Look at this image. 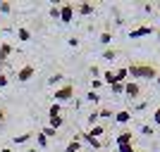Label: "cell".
I'll list each match as a JSON object with an SVG mask.
<instances>
[{
  "label": "cell",
  "instance_id": "cell-1",
  "mask_svg": "<svg viewBox=\"0 0 160 152\" xmlns=\"http://www.w3.org/2000/svg\"><path fill=\"white\" fill-rule=\"evenodd\" d=\"M127 71L132 79H148V81H155L158 76V69L153 64H129Z\"/></svg>",
  "mask_w": 160,
  "mask_h": 152
},
{
  "label": "cell",
  "instance_id": "cell-2",
  "mask_svg": "<svg viewBox=\"0 0 160 152\" xmlns=\"http://www.w3.org/2000/svg\"><path fill=\"white\" fill-rule=\"evenodd\" d=\"M72 98H74V86H72V83H65V86L55 88V93H53V102H58V105L69 102Z\"/></svg>",
  "mask_w": 160,
  "mask_h": 152
},
{
  "label": "cell",
  "instance_id": "cell-3",
  "mask_svg": "<svg viewBox=\"0 0 160 152\" xmlns=\"http://www.w3.org/2000/svg\"><path fill=\"white\" fill-rule=\"evenodd\" d=\"M74 19V2H62L60 5V21L62 24H72Z\"/></svg>",
  "mask_w": 160,
  "mask_h": 152
},
{
  "label": "cell",
  "instance_id": "cell-4",
  "mask_svg": "<svg viewBox=\"0 0 160 152\" xmlns=\"http://www.w3.org/2000/svg\"><path fill=\"white\" fill-rule=\"evenodd\" d=\"M33 74H36V67L33 64H24L19 71H17V81H19V83H27V81L33 79Z\"/></svg>",
  "mask_w": 160,
  "mask_h": 152
},
{
  "label": "cell",
  "instance_id": "cell-5",
  "mask_svg": "<svg viewBox=\"0 0 160 152\" xmlns=\"http://www.w3.org/2000/svg\"><path fill=\"white\" fill-rule=\"evenodd\" d=\"M124 95H127L129 100H136L141 95V86L136 81H127V83H124Z\"/></svg>",
  "mask_w": 160,
  "mask_h": 152
},
{
  "label": "cell",
  "instance_id": "cell-6",
  "mask_svg": "<svg viewBox=\"0 0 160 152\" xmlns=\"http://www.w3.org/2000/svg\"><path fill=\"white\" fill-rule=\"evenodd\" d=\"M93 2H77L74 5V12L77 14H81V17H88V14H93Z\"/></svg>",
  "mask_w": 160,
  "mask_h": 152
},
{
  "label": "cell",
  "instance_id": "cell-7",
  "mask_svg": "<svg viewBox=\"0 0 160 152\" xmlns=\"http://www.w3.org/2000/svg\"><path fill=\"white\" fill-rule=\"evenodd\" d=\"M151 33H155L153 26H139L129 31V38H143V36H151Z\"/></svg>",
  "mask_w": 160,
  "mask_h": 152
},
{
  "label": "cell",
  "instance_id": "cell-8",
  "mask_svg": "<svg viewBox=\"0 0 160 152\" xmlns=\"http://www.w3.org/2000/svg\"><path fill=\"white\" fill-rule=\"evenodd\" d=\"M81 143L91 145L93 150H103V143H100L98 138H91V136H88V133H84V131H81Z\"/></svg>",
  "mask_w": 160,
  "mask_h": 152
},
{
  "label": "cell",
  "instance_id": "cell-9",
  "mask_svg": "<svg viewBox=\"0 0 160 152\" xmlns=\"http://www.w3.org/2000/svg\"><path fill=\"white\" fill-rule=\"evenodd\" d=\"M132 119H134V117H132L129 109H120V112L115 114V121H117V124H129Z\"/></svg>",
  "mask_w": 160,
  "mask_h": 152
},
{
  "label": "cell",
  "instance_id": "cell-10",
  "mask_svg": "<svg viewBox=\"0 0 160 152\" xmlns=\"http://www.w3.org/2000/svg\"><path fill=\"white\" fill-rule=\"evenodd\" d=\"M115 143L117 145H129V143H134V136H132V131H122L117 138H115Z\"/></svg>",
  "mask_w": 160,
  "mask_h": 152
},
{
  "label": "cell",
  "instance_id": "cell-11",
  "mask_svg": "<svg viewBox=\"0 0 160 152\" xmlns=\"http://www.w3.org/2000/svg\"><path fill=\"white\" fill-rule=\"evenodd\" d=\"M115 81H117V83H127V81H129V71H127V67H120V69H115Z\"/></svg>",
  "mask_w": 160,
  "mask_h": 152
},
{
  "label": "cell",
  "instance_id": "cell-12",
  "mask_svg": "<svg viewBox=\"0 0 160 152\" xmlns=\"http://www.w3.org/2000/svg\"><path fill=\"white\" fill-rule=\"evenodd\" d=\"M10 55H12V45L10 43H0V62H7Z\"/></svg>",
  "mask_w": 160,
  "mask_h": 152
},
{
  "label": "cell",
  "instance_id": "cell-13",
  "mask_svg": "<svg viewBox=\"0 0 160 152\" xmlns=\"http://www.w3.org/2000/svg\"><path fill=\"white\" fill-rule=\"evenodd\" d=\"M88 136H91V138H98L100 140V136H103V133H105V126H100V124H96V126H91V128H88Z\"/></svg>",
  "mask_w": 160,
  "mask_h": 152
},
{
  "label": "cell",
  "instance_id": "cell-14",
  "mask_svg": "<svg viewBox=\"0 0 160 152\" xmlns=\"http://www.w3.org/2000/svg\"><path fill=\"white\" fill-rule=\"evenodd\" d=\"M33 136H36V133H29V131L22 133V136H14V145H24V143H29Z\"/></svg>",
  "mask_w": 160,
  "mask_h": 152
},
{
  "label": "cell",
  "instance_id": "cell-15",
  "mask_svg": "<svg viewBox=\"0 0 160 152\" xmlns=\"http://www.w3.org/2000/svg\"><path fill=\"white\" fill-rule=\"evenodd\" d=\"M48 126H50V128H55V131H60L62 126H65V117H62V114H60V117H53Z\"/></svg>",
  "mask_w": 160,
  "mask_h": 152
},
{
  "label": "cell",
  "instance_id": "cell-16",
  "mask_svg": "<svg viewBox=\"0 0 160 152\" xmlns=\"http://www.w3.org/2000/svg\"><path fill=\"white\" fill-rule=\"evenodd\" d=\"M65 152H81V140H69L67 143V147H65Z\"/></svg>",
  "mask_w": 160,
  "mask_h": 152
},
{
  "label": "cell",
  "instance_id": "cell-17",
  "mask_svg": "<svg viewBox=\"0 0 160 152\" xmlns=\"http://www.w3.org/2000/svg\"><path fill=\"white\" fill-rule=\"evenodd\" d=\"M100 76H103V83H108V86H112V83H117V81H115V71H112V69H108V71H103Z\"/></svg>",
  "mask_w": 160,
  "mask_h": 152
},
{
  "label": "cell",
  "instance_id": "cell-18",
  "mask_svg": "<svg viewBox=\"0 0 160 152\" xmlns=\"http://www.w3.org/2000/svg\"><path fill=\"white\" fill-rule=\"evenodd\" d=\"M62 81H65V74H60V71H55L53 76H50V79H48V83H50V86H60Z\"/></svg>",
  "mask_w": 160,
  "mask_h": 152
},
{
  "label": "cell",
  "instance_id": "cell-19",
  "mask_svg": "<svg viewBox=\"0 0 160 152\" xmlns=\"http://www.w3.org/2000/svg\"><path fill=\"white\" fill-rule=\"evenodd\" d=\"M60 114H62V105H58V102H53V105H50V109H48V117L53 119V117H60Z\"/></svg>",
  "mask_w": 160,
  "mask_h": 152
},
{
  "label": "cell",
  "instance_id": "cell-20",
  "mask_svg": "<svg viewBox=\"0 0 160 152\" xmlns=\"http://www.w3.org/2000/svg\"><path fill=\"white\" fill-rule=\"evenodd\" d=\"M115 57H117V50H115V48H108V50H103V60L115 62Z\"/></svg>",
  "mask_w": 160,
  "mask_h": 152
},
{
  "label": "cell",
  "instance_id": "cell-21",
  "mask_svg": "<svg viewBox=\"0 0 160 152\" xmlns=\"http://www.w3.org/2000/svg\"><path fill=\"white\" fill-rule=\"evenodd\" d=\"M98 40H100V45H110V43H112V33H110V31H103Z\"/></svg>",
  "mask_w": 160,
  "mask_h": 152
},
{
  "label": "cell",
  "instance_id": "cell-22",
  "mask_svg": "<svg viewBox=\"0 0 160 152\" xmlns=\"http://www.w3.org/2000/svg\"><path fill=\"white\" fill-rule=\"evenodd\" d=\"M48 143H50V140H48L46 138V136H43V133H36V145H38V147H48Z\"/></svg>",
  "mask_w": 160,
  "mask_h": 152
},
{
  "label": "cell",
  "instance_id": "cell-23",
  "mask_svg": "<svg viewBox=\"0 0 160 152\" xmlns=\"http://www.w3.org/2000/svg\"><path fill=\"white\" fill-rule=\"evenodd\" d=\"M17 38L19 40H31V31H29V29H17Z\"/></svg>",
  "mask_w": 160,
  "mask_h": 152
},
{
  "label": "cell",
  "instance_id": "cell-24",
  "mask_svg": "<svg viewBox=\"0 0 160 152\" xmlns=\"http://www.w3.org/2000/svg\"><path fill=\"white\" fill-rule=\"evenodd\" d=\"M98 117H100V119H110V117H115V114H112L110 107H100V109H98Z\"/></svg>",
  "mask_w": 160,
  "mask_h": 152
},
{
  "label": "cell",
  "instance_id": "cell-25",
  "mask_svg": "<svg viewBox=\"0 0 160 152\" xmlns=\"http://www.w3.org/2000/svg\"><path fill=\"white\" fill-rule=\"evenodd\" d=\"M98 119H100V117H98V109H93V112H91V114L86 117L88 126H96V124H98Z\"/></svg>",
  "mask_w": 160,
  "mask_h": 152
},
{
  "label": "cell",
  "instance_id": "cell-26",
  "mask_svg": "<svg viewBox=\"0 0 160 152\" xmlns=\"http://www.w3.org/2000/svg\"><path fill=\"white\" fill-rule=\"evenodd\" d=\"M41 133H43L48 140H50V138H58V131H55V128H50V126H46V128H43Z\"/></svg>",
  "mask_w": 160,
  "mask_h": 152
},
{
  "label": "cell",
  "instance_id": "cell-27",
  "mask_svg": "<svg viewBox=\"0 0 160 152\" xmlns=\"http://www.w3.org/2000/svg\"><path fill=\"white\" fill-rule=\"evenodd\" d=\"M110 90H112L115 95H124V83H112V86H110Z\"/></svg>",
  "mask_w": 160,
  "mask_h": 152
},
{
  "label": "cell",
  "instance_id": "cell-28",
  "mask_svg": "<svg viewBox=\"0 0 160 152\" xmlns=\"http://www.w3.org/2000/svg\"><path fill=\"white\" fill-rule=\"evenodd\" d=\"M141 136H155V128H153V126H148V124H143V126H141Z\"/></svg>",
  "mask_w": 160,
  "mask_h": 152
},
{
  "label": "cell",
  "instance_id": "cell-29",
  "mask_svg": "<svg viewBox=\"0 0 160 152\" xmlns=\"http://www.w3.org/2000/svg\"><path fill=\"white\" fill-rule=\"evenodd\" d=\"M86 100H88V102H93V105H96V102H98V100H100V95H98V93H96V90H88V93H86Z\"/></svg>",
  "mask_w": 160,
  "mask_h": 152
},
{
  "label": "cell",
  "instance_id": "cell-30",
  "mask_svg": "<svg viewBox=\"0 0 160 152\" xmlns=\"http://www.w3.org/2000/svg\"><path fill=\"white\" fill-rule=\"evenodd\" d=\"M48 14H50L53 19H60V5H53L50 10H48Z\"/></svg>",
  "mask_w": 160,
  "mask_h": 152
},
{
  "label": "cell",
  "instance_id": "cell-31",
  "mask_svg": "<svg viewBox=\"0 0 160 152\" xmlns=\"http://www.w3.org/2000/svg\"><path fill=\"white\" fill-rule=\"evenodd\" d=\"M117 152H136V150H134V143H129V145H117Z\"/></svg>",
  "mask_w": 160,
  "mask_h": 152
},
{
  "label": "cell",
  "instance_id": "cell-32",
  "mask_svg": "<svg viewBox=\"0 0 160 152\" xmlns=\"http://www.w3.org/2000/svg\"><path fill=\"white\" fill-rule=\"evenodd\" d=\"M0 12H2V14H10V12H12V5H10V2H0Z\"/></svg>",
  "mask_w": 160,
  "mask_h": 152
},
{
  "label": "cell",
  "instance_id": "cell-33",
  "mask_svg": "<svg viewBox=\"0 0 160 152\" xmlns=\"http://www.w3.org/2000/svg\"><path fill=\"white\" fill-rule=\"evenodd\" d=\"M5 121H7V109H5V107H0V128L5 126Z\"/></svg>",
  "mask_w": 160,
  "mask_h": 152
},
{
  "label": "cell",
  "instance_id": "cell-34",
  "mask_svg": "<svg viewBox=\"0 0 160 152\" xmlns=\"http://www.w3.org/2000/svg\"><path fill=\"white\" fill-rule=\"evenodd\" d=\"M100 86H103V79H93V81H91V90L98 93V88H100Z\"/></svg>",
  "mask_w": 160,
  "mask_h": 152
},
{
  "label": "cell",
  "instance_id": "cell-35",
  "mask_svg": "<svg viewBox=\"0 0 160 152\" xmlns=\"http://www.w3.org/2000/svg\"><path fill=\"white\" fill-rule=\"evenodd\" d=\"M7 83H10V79H7V74H0V88H5Z\"/></svg>",
  "mask_w": 160,
  "mask_h": 152
},
{
  "label": "cell",
  "instance_id": "cell-36",
  "mask_svg": "<svg viewBox=\"0 0 160 152\" xmlns=\"http://www.w3.org/2000/svg\"><path fill=\"white\" fill-rule=\"evenodd\" d=\"M153 124H155V126H160V107L153 112Z\"/></svg>",
  "mask_w": 160,
  "mask_h": 152
},
{
  "label": "cell",
  "instance_id": "cell-37",
  "mask_svg": "<svg viewBox=\"0 0 160 152\" xmlns=\"http://www.w3.org/2000/svg\"><path fill=\"white\" fill-rule=\"evenodd\" d=\"M88 71H91V76H100V69H98V67H91V69H88Z\"/></svg>",
  "mask_w": 160,
  "mask_h": 152
},
{
  "label": "cell",
  "instance_id": "cell-38",
  "mask_svg": "<svg viewBox=\"0 0 160 152\" xmlns=\"http://www.w3.org/2000/svg\"><path fill=\"white\" fill-rule=\"evenodd\" d=\"M67 43H69V45H72V48H77V45H79V40L74 38V36H72V38H69V40H67Z\"/></svg>",
  "mask_w": 160,
  "mask_h": 152
},
{
  "label": "cell",
  "instance_id": "cell-39",
  "mask_svg": "<svg viewBox=\"0 0 160 152\" xmlns=\"http://www.w3.org/2000/svg\"><path fill=\"white\" fill-rule=\"evenodd\" d=\"M0 74H5V62H0Z\"/></svg>",
  "mask_w": 160,
  "mask_h": 152
},
{
  "label": "cell",
  "instance_id": "cell-40",
  "mask_svg": "<svg viewBox=\"0 0 160 152\" xmlns=\"http://www.w3.org/2000/svg\"><path fill=\"white\" fill-rule=\"evenodd\" d=\"M155 83H158V88H160V74H158V76H155Z\"/></svg>",
  "mask_w": 160,
  "mask_h": 152
},
{
  "label": "cell",
  "instance_id": "cell-41",
  "mask_svg": "<svg viewBox=\"0 0 160 152\" xmlns=\"http://www.w3.org/2000/svg\"><path fill=\"white\" fill-rule=\"evenodd\" d=\"M0 152H12V150H10V147H2V150H0Z\"/></svg>",
  "mask_w": 160,
  "mask_h": 152
},
{
  "label": "cell",
  "instance_id": "cell-42",
  "mask_svg": "<svg viewBox=\"0 0 160 152\" xmlns=\"http://www.w3.org/2000/svg\"><path fill=\"white\" fill-rule=\"evenodd\" d=\"M27 152H38V150H36V147H29V150Z\"/></svg>",
  "mask_w": 160,
  "mask_h": 152
},
{
  "label": "cell",
  "instance_id": "cell-43",
  "mask_svg": "<svg viewBox=\"0 0 160 152\" xmlns=\"http://www.w3.org/2000/svg\"><path fill=\"white\" fill-rule=\"evenodd\" d=\"M100 152H105V150H100Z\"/></svg>",
  "mask_w": 160,
  "mask_h": 152
},
{
  "label": "cell",
  "instance_id": "cell-44",
  "mask_svg": "<svg viewBox=\"0 0 160 152\" xmlns=\"http://www.w3.org/2000/svg\"><path fill=\"white\" fill-rule=\"evenodd\" d=\"M136 152H139V150H136Z\"/></svg>",
  "mask_w": 160,
  "mask_h": 152
}]
</instances>
